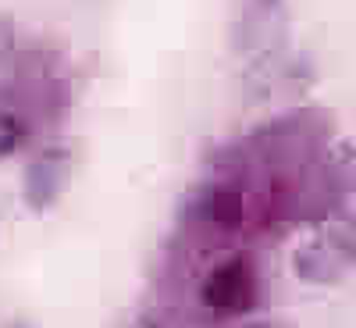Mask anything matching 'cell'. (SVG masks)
<instances>
[{
  "instance_id": "obj_5",
  "label": "cell",
  "mask_w": 356,
  "mask_h": 328,
  "mask_svg": "<svg viewBox=\"0 0 356 328\" xmlns=\"http://www.w3.org/2000/svg\"><path fill=\"white\" fill-rule=\"evenodd\" d=\"M324 182L342 196L356 189V139H339L328 150V157H324Z\"/></svg>"
},
{
  "instance_id": "obj_10",
  "label": "cell",
  "mask_w": 356,
  "mask_h": 328,
  "mask_svg": "<svg viewBox=\"0 0 356 328\" xmlns=\"http://www.w3.org/2000/svg\"><path fill=\"white\" fill-rule=\"evenodd\" d=\"M4 328H36L33 321H29V318H15V321H8Z\"/></svg>"
},
{
  "instance_id": "obj_4",
  "label": "cell",
  "mask_w": 356,
  "mask_h": 328,
  "mask_svg": "<svg viewBox=\"0 0 356 328\" xmlns=\"http://www.w3.org/2000/svg\"><path fill=\"white\" fill-rule=\"evenodd\" d=\"M246 218V203L243 193L232 186H203L200 189V221L211 225L218 232H235Z\"/></svg>"
},
{
  "instance_id": "obj_3",
  "label": "cell",
  "mask_w": 356,
  "mask_h": 328,
  "mask_svg": "<svg viewBox=\"0 0 356 328\" xmlns=\"http://www.w3.org/2000/svg\"><path fill=\"white\" fill-rule=\"evenodd\" d=\"M292 275L307 286H339L346 275V257L324 235H317L292 250Z\"/></svg>"
},
{
  "instance_id": "obj_2",
  "label": "cell",
  "mask_w": 356,
  "mask_h": 328,
  "mask_svg": "<svg viewBox=\"0 0 356 328\" xmlns=\"http://www.w3.org/2000/svg\"><path fill=\"white\" fill-rule=\"evenodd\" d=\"M257 292H260V279H257L253 260L232 257L207 275V282L200 289V300L214 318H239V314L253 311Z\"/></svg>"
},
{
  "instance_id": "obj_8",
  "label": "cell",
  "mask_w": 356,
  "mask_h": 328,
  "mask_svg": "<svg viewBox=\"0 0 356 328\" xmlns=\"http://www.w3.org/2000/svg\"><path fill=\"white\" fill-rule=\"evenodd\" d=\"M129 328H168V321H164V314H157V311H146V314L132 318Z\"/></svg>"
},
{
  "instance_id": "obj_1",
  "label": "cell",
  "mask_w": 356,
  "mask_h": 328,
  "mask_svg": "<svg viewBox=\"0 0 356 328\" xmlns=\"http://www.w3.org/2000/svg\"><path fill=\"white\" fill-rule=\"evenodd\" d=\"M72 171H75V146L72 143H47L43 150H36L25 164L22 203L33 214L54 211L72 186Z\"/></svg>"
},
{
  "instance_id": "obj_6",
  "label": "cell",
  "mask_w": 356,
  "mask_h": 328,
  "mask_svg": "<svg viewBox=\"0 0 356 328\" xmlns=\"http://www.w3.org/2000/svg\"><path fill=\"white\" fill-rule=\"evenodd\" d=\"M29 143V122L18 111H0V161L15 157Z\"/></svg>"
},
{
  "instance_id": "obj_7",
  "label": "cell",
  "mask_w": 356,
  "mask_h": 328,
  "mask_svg": "<svg viewBox=\"0 0 356 328\" xmlns=\"http://www.w3.org/2000/svg\"><path fill=\"white\" fill-rule=\"evenodd\" d=\"M15 43H18V29H15V18H11V15H0V61H4V57H11Z\"/></svg>"
},
{
  "instance_id": "obj_9",
  "label": "cell",
  "mask_w": 356,
  "mask_h": 328,
  "mask_svg": "<svg viewBox=\"0 0 356 328\" xmlns=\"http://www.w3.org/2000/svg\"><path fill=\"white\" fill-rule=\"evenodd\" d=\"M239 328H292V325H285V321H271V318H257V321H246V325H239Z\"/></svg>"
}]
</instances>
